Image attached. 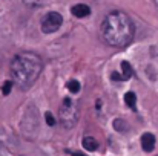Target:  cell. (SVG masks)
<instances>
[{"label": "cell", "mask_w": 158, "mask_h": 156, "mask_svg": "<svg viewBox=\"0 0 158 156\" xmlns=\"http://www.w3.org/2000/svg\"><path fill=\"white\" fill-rule=\"evenodd\" d=\"M61 23H63V17L58 12H48L42 20V31L45 34H52L60 29Z\"/></svg>", "instance_id": "cell-4"}, {"label": "cell", "mask_w": 158, "mask_h": 156, "mask_svg": "<svg viewBox=\"0 0 158 156\" xmlns=\"http://www.w3.org/2000/svg\"><path fill=\"white\" fill-rule=\"evenodd\" d=\"M157 5H158V0H157Z\"/></svg>", "instance_id": "cell-18"}, {"label": "cell", "mask_w": 158, "mask_h": 156, "mask_svg": "<svg viewBox=\"0 0 158 156\" xmlns=\"http://www.w3.org/2000/svg\"><path fill=\"white\" fill-rule=\"evenodd\" d=\"M110 78H112V80H115V81H120V80H123V77H121V75H118L117 72H112Z\"/></svg>", "instance_id": "cell-15"}, {"label": "cell", "mask_w": 158, "mask_h": 156, "mask_svg": "<svg viewBox=\"0 0 158 156\" xmlns=\"http://www.w3.org/2000/svg\"><path fill=\"white\" fill-rule=\"evenodd\" d=\"M45 118H46V124H48V126H54V124H55V119H54L51 112H46V113H45Z\"/></svg>", "instance_id": "cell-14"}, {"label": "cell", "mask_w": 158, "mask_h": 156, "mask_svg": "<svg viewBox=\"0 0 158 156\" xmlns=\"http://www.w3.org/2000/svg\"><path fill=\"white\" fill-rule=\"evenodd\" d=\"M12 86H14V83H12V81H5V84H3V89H2L3 95H9V92H11Z\"/></svg>", "instance_id": "cell-12"}, {"label": "cell", "mask_w": 158, "mask_h": 156, "mask_svg": "<svg viewBox=\"0 0 158 156\" xmlns=\"http://www.w3.org/2000/svg\"><path fill=\"white\" fill-rule=\"evenodd\" d=\"M132 75H134L132 66L129 64V61H123L121 63V77H123V80H129Z\"/></svg>", "instance_id": "cell-8"}, {"label": "cell", "mask_w": 158, "mask_h": 156, "mask_svg": "<svg viewBox=\"0 0 158 156\" xmlns=\"http://www.w3.org/2000/svg\"><path fill=\"white\" fill-rule=\"evenodd\" d=\"M23 3L31 6V8H35V6H40L43 3V0H23Z\"/></svg>", "instance_id": "cell-13"}, {"label": "cell", "mask_w": 158, "mask_h": 156, "mask_svg": "<svg viewBox=\"0 0 158 156\" xmlns=\"http://www.w3.org/2000/svg\"><path fill=\"white\" fill-rule=\"evenodd\" d=\"M0 156H5V153H3V150H2V147H0Z\"/></svg>", "instance_id": "cell-17"}, {"label": "cell", "mask_w": 158, "mask_h": 156, "mask_svg": "<svg viewBox=\"0 0 158 156\" xmlns=\"http://www.w3.org/2000/svg\"><path fill=\"white\" fill-rule=\"evenodd\" d=\"M71 11H72V15H75V17H78V18H83V17H86V15H89V14H91L89 6H88V5H83V3L72 6V9H71Z\"/></svg>", "instance_id": "cell-6"}, {"label": "cell", "mask_w": 158, "mask_h": 156, "mask_svg": "<svg viewBox=\"0 0 158 156\" xmlns=\"http://www.w3.org/2000/svg\"><path fill=\"white\" fill-rule=\"evenodd\" d=\"M60 121L63 124L64 129H72L77 121H78V103H75L74 100H71L69 97L63 98V103L60 106Z\"/></svg>", "instance_id": "cell-3"}, {"label": "cell", "mask_w": 158, "mask_h": 156, "mask_svg": "<svg viewBox=\"0 0 158 156\" xmlns=\"http://www.w3.org/2000/svg\"><path fill=\"white\" fill-rule=\"evenodd\" d=\"M114 129L117 130V132H126L127 129H129V126H127V122L124 121V119H121V118H117L115 121H114Z\"/></svg>", "instance_id": "cell-9"}, {"label": "cell", "mask_w": 158, "mask_h": 156, "mask_svg": "<svg viewBox=\"0 0 158 156\" xmlns=\"http://www.w3.org/2000/svg\"><path fill=\"white\" fill-rule=\"evenodd\" d=\"M42 72V60L34 52H20L11 61V75L20 87H29Z\"/></svg>", "instance_id": "cell-2"}, {"label": "cell", "mask_w": 158, "mask_h": 156, "mask_svg": "<svg viewBox=\"0 0 158 156\" xmlns=\"http://www.w3.org/2000/svg\"><path fill=\"white\" fill-rule=\"evenodd\" d=\"M72 156H85V155H83V153H80V152H74Z\"/></svg>", "instance_id": "cell-16"}, {"label": "cell", "mask_w": 158, "mask_h": 156, "mask_svg": "<svg viewBox=\"0 0 158 156\" xmlns=\"http://www.w3.org/2000/svg\"><path fill=\"white\" fill-rule=\"evenodd\" d=\"M68 89H69L71 94H77V92L80 90V83H78L77 80H71V81L68 83Z\"/></svg>", "instance_id": "cell-11"}, {"label": "cell", "mask_w": 158, "mask_h": 156, "mask_svg": "<svg viewBox=\"0 0 158 156\" xmlns=\"http://www.w3.org/2000/svg\"><path fill=\"white\" fill-rule=\"evenodd\" d=\"M124 103L127 104L131 109L135 110V106H137V95H135L134 92H127V94L124 95Z\"/></svg>", "instance_id": "cell-10"}, {"label": "cell", "mask_w": 158, "mask_h": 156, "mask_svg": "<svg viewBox=\"0 0 158 156\" xmlns=\"http://www.w3.org/2000/svg\"><path fill=\"white\" fill-rule=\"evenodd\" d=\"M134 23L127 14L121 11H112L107 14L102 25V35L105 42L115 48L127 46L134 38Z\"/></svg>", "instance_id": "cell-1"}, {"label": "cell", "mask_w": 158, "mask_h": 156, "mask_svg": "<svg viewBox=\"0 0 158 156\" xmlns=\"http://www.w3.org/2000/svg\"><path fill=\"white\" fill-rule=\"evenodd\" d=\"M141 147L144 152H152L155 147V136L152 133H144L141 136Z\"/></svg>", "instance_id": "cell-5"}, {"label": "cell", "mask_w": 158, "mask_h": 156, "mask_svg": "<svg viewBox=\"0 0 158 156\" xmlns=\"http://www.w3.org/2000/svg\"><path fill=\"white\" fill-rule=\"evenodd\" d=\"M81 144H83V147H85L88 152H95V150L98 149V142H97V139L92 138V136H85Z\"/></svg>", "instance_id": "cell-7"}]
</instances>
